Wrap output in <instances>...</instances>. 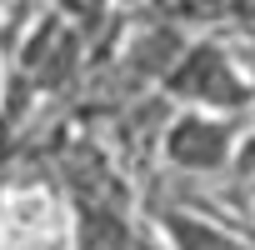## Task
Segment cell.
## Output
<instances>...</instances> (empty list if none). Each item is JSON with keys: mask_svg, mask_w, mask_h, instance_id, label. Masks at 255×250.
<instances>
[{"mask_svg": "<svg viewBox=\"0 0 255 250\" xmlns=\"http://www.w3.org/2000/svg\"><path fill=\"white\" fill-rule=\"evenodd\" d=\"M135 220L120 200H85L70 205V250H130Z\"/></svg>", "mask_w": 255, "mask_h": 250, "instance_id": "277c9868", "label": "cell"}, {"mask_svg": "<svg viewBox=\"0 0 255 250\" xmlns=\"http://www.w3.org/2000/svg\"><path fill=\"white\" fill-rule=\"evenodd\" d=\"M245 140V120H225V115H200V110H175L160 125V155L165 165L185 170V175H220L235 170Z\"/></svg>", "mask_w": 255, "mask_h": 250, "instance_id": "7a4b0ae2", "label": "cell"}, {"mask_svg": "<svg viewBox=\"0 0 255 250\" xmlns=\"http://www.w3.org/2000/svg\"><path fill=\"white\" fill-rule=\"evenodd\" d=\"M240 235H245V240H250V250H255V230H240Z\"/></svg>", "mask_w": 255, "mask_h": 250, "instance_id": "5b68a950", "label": "cell"}, {"mask_svg": "<svg viewBox=\"0 0 255 250\" xmlns=\"http://www.w3.org/2000/svg\"><path fill=\"white\" fill-rule=\"evenodd\" d=\"M160 95L175 105V110H200V115H225V120H245V110L255 105V80L240 70V60L200 35V40H185L175 50V60L165 65L160 75Z\"/></svg>", "mask_w": 255, "mask_h": 250, "instance_id": "6da1fadb", "label": "cell"}, {"mask_svg": "<svg viewBox=\"0 0 255 250\" xmlns=\"http://www.w3.org/2000/svg\"><path fill=\"white\" fill-rule=\"evenodd\" d=\"M155 235L165 250H250V240L235 225H220L190 205H160L155 210Z\"/></svg>", "mask_w": 255, "mask_h": 250, "instance_id": "3957f363", "label": "cell"}]
</instances>
